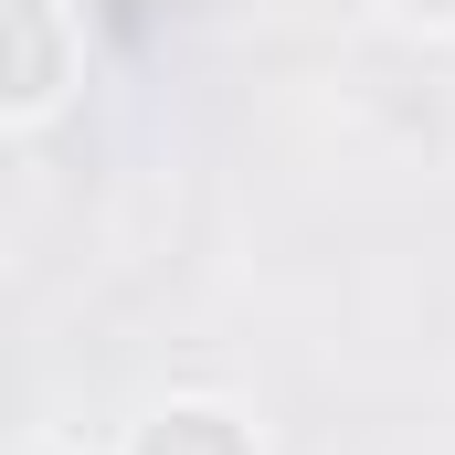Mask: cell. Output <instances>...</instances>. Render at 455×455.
I'll return each instance as SVG.
<instances>
[{
	"mask_svg": "<svg viewBox=\"0 0 455 455\" xmlns=\"http://www.w3.org/2000/svg\"><path fill=\"white\" fill-rule=\"evenodd\" d=\"M403 21H435V32H455V0H392Z\"/></svg>",
	"mask_w": 455,
	"mask_h": 455,
	"instance_id": "obj_3",
	"label": "cell"
},
{
	"mask_svg": "<svg viewBox=\"0 0 455 455\" xmlns=\"http://www.w3.org/2000/svg\"><path fill=\"white\" fill-rule=\"evenodd\" d=\"M127 455H254V445H243V424L212 413V403H170V413L138 424V445H127Z\"/></svg>",
	"mask_w": 455,
	"mask_h": 455,
	"instance_id": "obj_2",
	"label": "cell"
},
{
	"mask_svg": "<svg viewBox=\"0 0 455 455\" xmlns=\"http://www.w3.org/2000/svg\"><path fill=\"white\" fill-rule=\"evenodd\" d=\"M64 85V43H53V0H11V107H53Z\"/></svg>",
	"mask_w": 455,
	"mask_h": 455,
	"instance_id": "obj_1",
	"label": "cell"
}]
</instances>
